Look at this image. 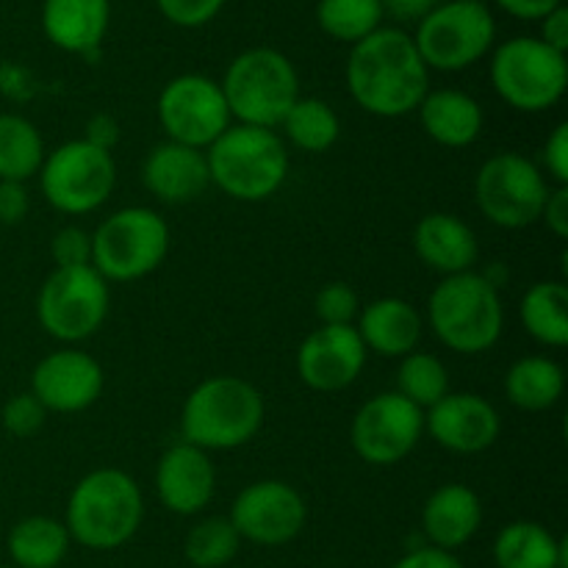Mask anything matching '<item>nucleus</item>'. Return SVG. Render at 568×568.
Listing matches in <instances>:
<instances>
[{"label": "nucleus", "instance_id": "1a4fd4ad", "mask_svg": "<svg viewBox=\"0 0 568 568\" xmlns=\"http://www.w3.org/2000/svg\"><path fill=\"white\" fill-rule=\"evenodd\" d=\"M497 20L483 0H442L416 22L414 44L427 70L460 72L491 53Z\"/></svg>", "mask_w": 568, "mask_h": 568}, {"label": "nucleus", "instance_id": "ea45409f", "mask_svg": "<svg viewBox=\"0 0 568 568\" xmlns=\"http://www.w3.org/2000/svg\"><path fill=\"white\" fill-rule=\"evenodd\" d=\"M28 214L26 183L0 181V225H20Z\"/></svg>", "mask_w": 568, "mask_h": 568}, {"label": "nucleus", "instance_id": "dca6fc26", "mask_svg": "<svg viewBox=\"0 0 568 568\" xmlns=\"http://www.w3.org/2000/svg\"><path fill=\"white\" fill-rule=\"evenodd\" d=\"M103 366L75 347L44 355L31 375V394L55 414H81L103 394Z\"/></svg>", "mask_w": 568, "mask_h": 568}, {"label": "nucleus", "instance_id": "bb28decb", "mask_svg": "<svg viewBox=\"0 0 568 568\" xmlns=\"http://www.w3.org/2000/svg\"><path fill=\"white\" fill-rule=\"evenodd\" d=\"M70 544L64 521L50 516H28L17 521L6 538V549L17 568H59L70 552Z\"/></svg>", "mask_w": 568, "mask_h": 568}, {"label": "nucleus", "instance_id": "c03bdc74", "mask_svg": "<svg viewBox=\"0 0 568 568\" xmlns=\"http://www.w3.org/2000/svg\"><path fill=\"white\" fill-rule=\"evenodd\" d=\"M505 14L516 17V20H530L541 22L549 11L564 6V0H494Z\"/></svg>", "mask_w": 568, "mask_h": 568}, {"label": "nucleus", "instance_id": "5701e85b", "mask_svg": "<svg viewBox=\"0 0 568 568\" xmlns=\"http://www.w3.org/2000/svg\"><path fill=\"white\" fill-rule=\"evenodd\" d=\"M414 250L427 270L444 277L471 272L480 253L475 231L460 216L444 211L422 216L414 231Z\"/></svg>", "mask_w": 568, "mask_h": 568}, {"label": "nucleus", "instance_id": "0eeeda50", "mask_svg": "<svg viewBox=\"0 0 568 568\" xmlns=\"http://www.w3.org/2000/svg\"><path fill=\"white\" fill-rule=\"evenodd\" d=\"M170 253V225L144 205L105 216L92 233V266L105 283L142 281L159 270Z\"/></svg>", "mask_w": 568, "mask_h": 568}, {"label": "nucleus", "instance_id": "f257e3e1", "mask_svg": "<svg viewBox=\"0 0 568 568\" xmlns=\"http://www.w3.org/2000/svg\"><path fill=\"white\" fill-rule=\"evenodd\" d=\"M344 75L355 103L383 120L414 114L430 92V70L422 61L414 37L399 28L383 26L353 44Z\"/></svg>", "mask_w": 568, "mask_h": 568}, {"label": "nucleus", "instance_id": "a19ab883", "mask_svg": "<svg viewBox=\"0 0 568 568\" xmlns=\"http://www.w3.org/2000/svg\"><path fill=\"white\" fill-rule=\"evenodd\" d=\"M392 568H464V564L453 552H444V549H436L427 544V547L403 555Z\"/></svg>", "mask_w": 568, "mask_h": 568}, {"label": "nucleus", "instance_id": "b1692460", "mask_svg": "<svg viewBox=\"0 0 568 568\" xmlns=\"http://www.w3.org/2000/svg\"><path fill=\"white\" fill-rule=\"evenodd\" d=\"M111 22V0H44L42 31L67 53H98Z\"/></svg>", "mask_w": 568, "mask_h": 568}, {"label": "nucleus", "instance_id": "6e6552de", "mask_svg": "<svg viewBox=\"0 0 568 568\" xmlns=\"http://www.w3.org/2000/svg\"><path fill=\"white\" fill-rule=\"evenodd\" d=\"M491 87L510 109L541 114L564 100L568 87L566 55L538 37H514L491 55Z\"/></svg>", "mask_w": 568, "mask_h": 568}, {"label": "nucleus", "instance_id": "a211bd4d", "mask_svg": "<svg viewBox=\"0 0 568 568\" xmlns=\"http://www.w3.org/2000/svg\"><path fill=\"white\" fill-rule=\"evenodd\" d=\"M425 430L436 438L438 447L449 453L477 455L494 447L503 430V419L480 394L449 392L425 410Z\"/></svg>", "mask_w": 568, "mask_h": 568}, {"label": "nucleus", "instance_id": "f8f14e48", "mask_svg": "<svg viewBox=\"0 0 568 568\" xmlns=\"http://www.w3.org/2000/svg\"><path fill=\"white\" fill-rule=\"evenodd\" d=\"M549 192L552 189L538 164L519 153L491 155L475 178L477 209L491 225L505 231L530 227L541 220Z\"/></svg>", "mask_w": 568, "mask_h": 568}, {"label": "nucleus", "instance_id": "37998d69", "mask_svg": "<svg viewBox=\"0 0 568 568\" xmlns=\"http://www.w3.org/2000/svg\"><path fill=\"white\" fill-rule=\"evenodd\" d=\"M83 142L111 153L116 148V142H120V125H116V120L111 114H94L87 122V136H83Z\"/></svg>", "mask_w": 568, "mask_h": 568}, {"label": "nucleus", "instance_id": "79ce46f5", "mask_svg": "<svg viewBox=\"0 0 568 568\" xmlns=\"http://www.w3.org/2000/svg\"><path fill=\"white\" fill-rule=\"evenodd\" d=\"M541 220L547 222V227L558 239L568 236V186H558L555 192H549L541 211Z\"/></svg>", "mask_w": 568, "mask_h": 568}, {"label": "nucleus", "instance_id": "473e14b6", "mask_svg": "<svg viewBox=\"0 0 568 568\" xmlns=\"http://www.w3.org/2000/svg\"><path fill=\"white\" fill-rule=\"evenodd\" d=\"M397 394L414 403L416 408H433L438 399L449 394L447 366L430 353H408L405 358H399Z\"/></svg>", "mask_w": 568, "mask_h": 568}, {"label": "nucleus", "instance_id": "cd10ccee", "mask_svg": "<svg viewBox=\"0 0 568 568\" xmlns=\"http://www.w3.org/2000/svg\"><path fill=\"white\" fill-rule=\"evenodd\" d=\"M566 388L564 366L547 355L519 358L505 375V394L519 410H549L560 403Z\"/></svg>", "mask_w": 568, "mask_h": 568}, {"label": "nucleus", "instance_id": "ddd939ff", "mask_svg": "<svg viewBox=\"0 0 568 568\" xmlns=\"http://www.w3.org/2000/svg\"><path fill=\"white\" fill-rule=\"evenodd\" d=\"M155 111L170 142L197 150H209L233 125L222 87L197 72L172 78L161 89Z\"/></svg>", "mask_w": 568, "mask_h": 568}, {"label": "nucleus", "instance_id": "412c9836", "mask_svg": "<svg viewBox=\"0 0 568 568\" xmlns=\"http://www.w3.org/2000/svg\"><path fill=\"white\" fill-rule=\"evenodd\" d=\"M483 525V503L464 483H447L427 497L422 508V530L430 547L455 552L475 538Z\"/></svg>", "mask_w": 568, "mask_h": 568}, {"label": "nucleus", "instance_id": "4c0bfd02", "mask_svg": "<svg viewBox=\"0 0 568 568\" xmlns=\"http://www.w3.org/2000/svg\"><path fill=\"white\" fill-rule=\"evenodd\" d=\"M161 14L178 28H200L214 20L225 0H155Z\"/></svg>", "mask_w": 568, "mask_h": 568}, {"label": "nucleus", "instance_id": "4468645a", "mask_svg": "<svg viewBox=\"0 0 568 568\" xmlns=\"http://www.w3.org/2000/svg\"><path fill=\"white\" fill-rule=\"evenodd\" d=\"M425 433V410L397 392L366 399L349 427L355 455L372 466H394L408 458Z\"/></svg>", "mask_w": 568, "mask_h": 568}, {"label": "nucleus", "instance_id": "7ed1b4c3", "mask_svg": "<svg viewBox=\"0 0 568 568\" xmlns=\"http://www.w3.org/2000/svg\"><path fill=\"white\" fill-rule=\"evenodd\" d=\"M264 416V397L253 383L233 375L209 377L183 403V442L205 453L244 447L258 436Z\"/></svg>", "mask_w": 568, "mask_h": 568}, {"label": "nucleus", "instance_id": "20e7f679", "mask_svg": "<svg viewBox=\"0 0 568 568\" xmlns=\"http://www.w3.org/2000/svg\"><path fill=\"white\" fill-rule=\"evenodd\" d=\"M205 161L211 183L242 203L270 200L288 175L286 142L272 128L236 122L205 150Z\"/></svg>", "mask_w": 568, "mask_h": 568}, {"label": "nucleus", "instance_id": "58836bf2", "mask_svg": "<svg viewBox=\"0 0 568 568\" xmlns=\"http://www.w3.org/2000/svg\"><path fill=\"white\" fill-rule=\"evenodd\" d=\"M544 166L558 186H568V122H558L544 144Z\"/></svg>", "mask_w": 568, "mask_h": 568}, {"label": "nucleus", "instance_id": "e433bc0d", "mask_svg": "<svg viewBox=\"0 0 568 568\" xmlns=\"http://www.w3.org/2000/svg\"><path fill=\"white\" fill-rule=\"evenodd\" d=\"M50 255L55 270H72V266H92V233L83 227H61L50 242Z\"/></svg>", "mask_w": 568, "mask_h": 568}, {"label": "nucleus", "instance_id": "2eb2a0df", "mask_svg": "<svg viewBox=\"0 0 568 568\" xmlns=\"http://www.w3.org/2000/svg\"><path fill=\"white\" fill-rule=\"evenodd\" d=\"M239 538L258 547H283L303 532L308 508L303 494L283 480H258L242 488L231 508Z\"/></svg>", "mask_w": 568, "mask_h": 568}, {"label": "nucleus", "instance_id": "f03ea898", "mask_svg": "<svg viewBox=\"0 0 568 568\" xmlns=\"http://www.w3.org/2000/svg\"><path fill=\"white\" fill-rule=\"evenodd\" d=\"M142 488L122 469H98L75 483L67 499L64 527L92 552H111L136 536L142 525Z\"/></svg>", "mask_w": 568, "mask_h": 568}, {"label": "nucleus", "instance_id": "72a5a7b5", "mask_svg": "<svg viewBox=\"0 0 568 568\" xmlns=\"http://www.w3.org/2000/svg\"><path fill=\"white\" fill-rule=\"evenodd\" d=\"M242 538L227 516H209L189 530L183 555L194 568H222L239 555Z\"/></svg>", "mask_w": 568, "mask_h": 568}, {"label": "nucleus", "instance_id": "de8ad7c7", "mask_svg": "<svg viewBox=\"0 0 568 568\" xmlns=\"http://www.w3.org/2000/svg\"><path fill=\"white\" fill-rule=\"evenodd\" d=\"M0 568H11V566H0Z\"/></svg>", "mask_w": 568, "mask_h": 568}, {"label": "nucleus", "instance_id": "f704fd0d", "mask_svg": "<svg viewBox=\"0 0 568 568\" xmlns=\"http://www.w3.org/2000/svg\"><path fill=\"white\" fill-rule=\"evenodd\" d=\"M314 308L322 325H355L361 314V300L349 283H327L316 294Z\"/></svg>", "mask_w": 568, "mask_h": 568}, {"label": "nucleus", "instance_id": "2f4dec72", "mask_svg": "<svg viewBox=\"0 0 568 568\" xmlns=\"http://www.w3.org/2000/svg\"><path fill=\"white\" fill-rule=\"evenodd\" d=\"M381 0H320L316 26L336 42L358 44L377 28H383Z\"/></svg>", "mask_w": 568, "mask_h": 568}, {"label": "nucleus", "instance_id": "7c9ffc66", "mask_svg": "<svg viewBox=\"0 0 568 568\" xmlns=\"http://www.w3.org/2000/svg\"><path fill=\"white\" fill-rule=\"evenodd\" d=\"M288 142L303 153H325L338 142L342 122L331 103L320 98H300L281 122Z\"/></svg>", "mask_w": 568, "mask_h": 568}, {"label": "nucleus", "instance_id": "423d86ee", "mask_svg": "<svg viewBox=\"0 0 568 568\" xmlns=\"http://www.w3.org/2000/svg\"><path fill=\"white\" fill-rule=\"evenodd\" d=\"M222 94L239 125L277 131L300 100V78L292 61L275 48H250L227 64Z\"/></svg>", "mask_w": 568, "mask_h": 568}, {"label": "nucleus", "instance_id": "a878e982", "mask_svg": "<svg viewBox=\"0 0 568 568\" xmlns=\"http://www.w3.org/2000/svg\"><path fill=\"white\" fill-rule=\"evenodd\" d=\"M497 568H566V541L538 521H510L494 538Z\"/></svg>", "mask_w": 568, "mask_h": 568}, {"label": "nucleus", "instance_id": "6ab92c4d", "mask_svg": "<svg viewBox=\"0 0 568 568\" xmlns=\"http://www.w3.org/2000/svg\"><path fill=\"white\" fill-rule=\"evenodd\" d=\"M216 471L209 453L194 444H172L155 466V494L170 514L194 516L214 499Z\"/></svg>", "mask_w": 568, "mask_h": 568}, {"label": "nucleus", "instance_id": "4be33fe9", "mask_svg": "<svg viewBox=\"0 0 568 568\" xmlns=\"http://www.w3.org/2000/svg\"><path fill=\"white\" fill-rule=\"evenodd\" d=\"M355 322L366 353L381 358H405L408 353H416L425 331L422 314L403 297H381L364 305Z\"/></svg>", "mask_w": 568, "mask_h": 568}, {"label": "nucleus", "instance_id": "39448f33", "mask_svg": "<svg viewBox=\"0 0 568 568\" xmlns=\"http://www.w3.org/2000/svg\"><path fill=\"white\" fill-rule=\"evenodd\" d=\"M427 325L453 353H486L503 336L505 311L499 288L477 272L444 277L427 300Z\"/></svg>", "mask_w": 568, "mask_h": 568}, {"label": "nucleus", "instance_id": "aec40b11", "mask_svg": "<svg viewBox=\"0 0 568 568\" xmlns=\"http://www.w3.org/2000/svg\"><path fill=\"white\" fill-rule=\"evenodd\" d=\"M142 183L161 203H192L211 183L205 150L186 148V144L170 142V139L155 144L142 164Z\"/></svg>", "mask_w": 568, "mask_h": 568}, {"label": "nucleus", "instance_id": "9d476101", "mask_svg": "<svg viewBox=\"0 0 568 568\" xmlns=\"http://www.w3.org/2000/svg\"><path fill=\"white\" fill-rule=\"evenodd\" d=\"M116 183L114 155L72 139L44 153L39 166V186L55 211L70 216L92 214L111 197Z\"/></svg>", "mask_w": 568, "mask_h": 568}, {"label": "nucleus", "instance_id": "c9c22d12", "mask_svg": "<svg viewBox=\"0 0 568 568\" xmlns=\"http://www.w3.org/2000/svg\"><path fill=\"white\" fill-rule=\"evenodd\" d=\"M44 419H48V410H44V405L31 392L11 397L3 405V410H0V425L14 438L37 436L44 427Z\"/></svg>", "mask_w": 568, "mask_h": 568}, {"label": "nucleus", "instance_id": "393cba45", "mask_svg": "<svg viewBox=\"0 0 568 568\" xmlns=\"http://www.w3.org/2000/svg\"><path fill=\"white\" fill-rule=\"evenodd\" d=\"M422 131L442 148H469L480 139L483 116L480 103L460 89H436L419 103Z\"/></svg>", "mask_w": 568, "mask_h": 568}, {"label": "nucleus", "instance_id": "f3484780", "mask_svg": "<svg viewBox=\"0 0 568 568\" xmlns=\"http://www.w3.org/2000/svg\"><path fill=\"white\" fill-rule=\"evenodd\" d=\"M366 364V347L355 325H320L297 349V375L314 392L353 386Z\"/></svg>", "mask_w": 568, "mask_h": 568}, {"label": "nucleus", "instance_id": "a18cd8bd", "mask_svg": "<svg viewBox=\"0 0 568 568\" xmlns=\"http://www.w3.org/2000/svg\"><path fill=\"white\" fill-rule=\"evenodd\" d=\"M541 39L544 44H549L552 50L566 55L568 50V9L566 6H558L555 11H549L541 20Z\"/></svg>", "mask_w": 568, "mask_h": 568}, {"label": "nucleus", "instance_id": "c756f323", "mask_svg": "<svg viewBox=\"0 0 568 568\" xmlns=\"http://www.w3.org/2000/svg\"><path fill=\"white\" fill-rule=\"evenodd\" d=\"M44 142L37 125L20 114H0V181L26 183L39 175Z\"/></svg>", "mask_w": 568, "mask_h": 568}, {"label": "nucleus", "instance_id": "c85d7f7f", "mask_svg": "<svg viewBox=\"0 0 568 568\" xmlns=\"http://www.w3.org/2000/svg\"><path fill=\"white\" fill-rule=\"evenodd\" d=\"M525 331L544 347L568 344V288L564 281L532 283L519 308Z\"/></svg>", "mask_w": 568, "mask_h": 568}, {"label": "nucleus", "instance_id": "9b49d317", "mask_svg": "<svg viewBox=\"0 0 568 568\" xmlns=\"http://www.w3.org/2000/svg\"><path fill=\"white\" fill-rule=\"evenodd\" d=\"M109 283L94 266L53 270L37 297L39 325L55 342L78 344L103 327L109 316Z\"/></svg>", "mask_w": 568, "mask_h": 568}, {"label": "nucleus", "instance_id": "49530a36", "mask_svg": "<svg viewBox=\"0 0 568 568\" xmlns=\"http://www.w3.org/2000/svg\"><path fill=\"white\" fill-rule=\"evenodd\" d=\"M442 0H381L383 14H392L399 22H419L430 14Z\"/></svg>", "mask_w": 568, "mask_h": 568}]
</instances>
